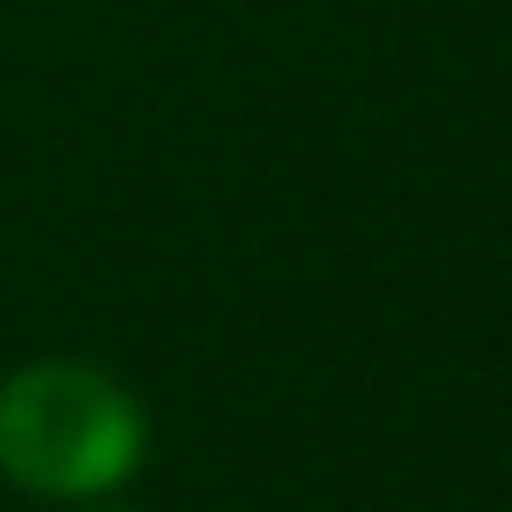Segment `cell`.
<instances>
[{
    "label": "cell",
    "mask_w": 512,
    "mask_h": 512,
    "mask_svg": "<svg viewBox=\"0 0 512 512\" xmlns=\"http://www.w3.org/2000/svg\"><path fill=\"white\" fill-rule=\"evenodd\" d=\"M148 456V414L92 365H29L0 386V470L43 498H99Z\"/></svg>",
    "instance_id": "obj_1"
}]
</instances>
